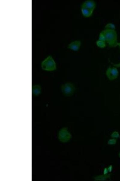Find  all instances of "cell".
Returning a JSON list of instances; mask_svg holds the SVG:
<instances>
[{
    "mask_svg": "<svg viewBox=\"0 0 120 181\" xmlns=\"http://www.w3.org/2000/svg\"><path fill=\"white\" fill-rule=\"evenodd\" d=\"M104 36L105 41L109 47H117L118 36L115 30L105 29L101 32Z\"/></svg>",
    "mask_w": 120,
    "mask_h": 181,
    "instance_id": "obj_1",
    "label": "cell"
},
{
    "mask_svg": "<svg viewBox=\"0 0 120 181\" xmlns=\"http://www.w3.org/2000/svg\"><path fill=\"white\" fill-rule=\"evenodd\" d=\"M117 46H118L120 48V42L118 43H117ZM112 64L113 65V66H115L116 67H120V63L116 64H114L112 63Z\"/></svg>",
    "mask_w": 120,
    "mask_h": 181,
    "instance_id": "obj_16",
    "label": "cell"
},
{
    "mask_svg": "<svg viewBox=\"0 0 120 181\" xmlns=\"http://www.w3.org/2000/svg\"><path fill=\"white\" fill-rule=\"evenodd\" d=\"M41 87L39 85H35L32 88V93L34 95H38L41 92Z\"/></svg>",
    "mask_w": 120,
    "mask_h": 181,
    "instance_id": "obj_10",
    "label": "cell"
},
{
    "mask_svg": "<svg viewBox=\"0 0 120 181\" xmlns=\"http://www.w3.org/2000/svg\"><path fill=\"white\" fill-rule=\"evenodd\" d=\"M96 44L98 47L101 48H104L106 46V42L98 40L96 42Z\"/></svg>",
    "mask_w": 120,
    "mask_h": 181,
    "instance_id": "obj_11",
    "label": "cell"
},
{
    "mask_svg": "<svg viewBox=\"0 0 120 181\" xmlns=\"http://www.w3.org/2000/svg\"><path fill=\"white\" fill-rule=\"evenodd\" d=\"M61 89L64 95L66 96L70 97L73 95L76 88L73 83L67 82L62 85Z\"/></svg>",
    "mask_w": 120,
    "mask_h": 181,
    "instance_id": "obj_3",
    "label": "cell"
},
{
    "mask_svg": "<svg viewBox=\"0 0 120 181\" xmlns=\"http://www.w3.org/2000/svg\"><path fill=\"white\" fill-rule=\"evenodd\" d=\"M115 25L111 23H110L106 24L105 26V29L115 30Z\"/></svg>",
    "mask_w": 120,
    "mask_h": 181,
    "instance_id": "obj_12",
    "label": "cell"
},
{
    "mask_svg": "<svg viewBox=\"0 0 120 181\" xmlns=\"http://www.w3.org/2000/svg\"><path fill=\"white\" fill-rule=\"evenodd\" d=\"M41 67L45 70H54L56 69V63L52 56H49L42 63Z\"/></svg>",
    "mask_w": 120,
    "mask_h": 181,
    "instance_id": "obj_2",
    "label": "cell"
},
{
    "mask_svg": "<svg viewBox=\"0 0 120 181\" xmlns=\"http://www.w3.org/2000/svg\"><path fill=\"white\" fill-rule=\"evenodd\" d=\"M118 156L120 158V152L119 153Z\"/></svg>",
    "mask_w": 120,
    "mask_h": 181,
    "instance_id": "obj_19",
    "label": "cell"
},
{
    "mask_svg": "<svg viewBox=\"0 0 120 181\" xmlns=\"http://www.w3.org/2000/svg\"><path fill=\"white\" fill-rule=\"evenodd\" d=\"M81 42L80 40H76L72 42L68 46V48L74 51H78L80 49Z\"/></svg>",
    "mask_w": 120,
    "mask_h": 181,
    "instance_id": "obj_6",
    "label": "cell"
},
{
    "mask_svg": "<svg viewBox=\"0 0 120 181\" xmlns=\"http://www.w3.org/2000/svg\"><path fill=\"white\" fill-rule=\"evenodd\" d=\"M81 11L83 15L86 18L90 17L93 14L94 11L82 6L81 7Z\"/></svg>",
    "mask_w": 120,
    "mask_h": 181,
    "instance_id": "obj_8",
    "label": "cell"
},
{
    "mask_svg": "<svg viewBox=\"0 0 120 181\" xmlns=\"http://www.w3.org/2000/svg\"><path fill=\"white\" fill-rule=\"evenodd\" d=\"M106 75L107 77L110 81H112L116 79L119 76V72L116 67H108L106 71Z\"/></svg>",
    "mask_w": 120,
    "mask_h": 181,
    "instance_id": "obj_4",
    "label": "cell"
},
{
    "mask_svg": "<svg viewBox=\"0 0 120 181\" xmlns=\"http://www.w3.org/2000/svg\"><path fill=\"white\" fill-rule=\"evenodd\" d=\"M99 40H101V41H104L106 42L105 36L101 32L100 33V34L99 35Z\"/></svg>",
    "mask_w": 120,
    "mask_h": 181,
    "instance_id": "obj_15",
    "label": "cell"
},
{
    "mask_svg": "<svg viewBox=\"0 0 120 181\" xmlns=\"http://www.w3.org/2000/svg\"><path fill=\"white\" fill-rule=\"evenodd\" d=\"M110 177V174H107V175H100L95 177L94 178V180L96 181H105L109 179Z\"/></svg>",
    "mask_w": 120,
    "mask_h": 181,
    "instance_id": "obj_9",
    "label": "cell"
},
{
    "mask_svg": "<svg viewBox=\"0 0 120 181\" xmlns=\"http://www.w3.org/2000/svg\"><path fill=\"white\" fill-rule=\"evenodd\" d=\"M111 137L113 138H117L120 137V135L118 132L115 131L111 134Z\"/></svg>",
    "mask_w": 120,
    "mask_h": 181,
    "instance_id": "obj_13",
    "label": "cell"
},
{
    "mask_svg": "<svg viewBox=\"0 0 120 181\" xmlns=\"http://www.w3.org/2000/svg\"><path fill=\"white\" fill-rule=\"evenodd\" d=\"M113 169V167L112 165H111L108 168V172H112Z\"/></svg>",
    "mask_w": 120,
    "mask_h": 181,
    "instance_id": "obj_18",
    "label": "cell"
},
{
    "mask_svg": "<svg viewBox=\"0 0 120 181\" xmlns=\"http://www.w3.org/2000/svg\"><path fill=\"white\" fill-rule=\"evenodd\" d=\"M108 168H105L104 169L103 171V174L104 175H107L108 174Z\"/></svg>",
    "mask_w": 120,
    "mask_h": 181,
    "instance_id": "obj_17",
    "label": "cell"
},
{
    "mask_svg": "<svg viewBox=\"0 0 120 181\" xmlns=\"http://www.w3.org/2000/svg\"><path fill=\"white\" fill-rule=\"evenodd\" d=\"M72 138L71 134L68 131L67 129L64 128L60 130L59 134V138L61 141L66 142L69 141Z\"/></svg>",
    "mask_w": 120,
    "mask_h": 181,
    "instance_id": "obj_5",
    "label": "cell"
},
{
    "mask_svg": "<svg viewBox=\"0 0 120 181\" xmlns=\"http://www.w3.org/2000/svg\"><path fill=\"white\" fill-rule=\"evenodd\" d=\"M117 140L115 138L111 139L108 140V144L109 145H114L116 144Z\"/></svg>",
    "mask_w": 120,
    "mask_h": 181,
    "instance_id": "obj_14",
    "label": "cell"
},
{
    "mask_svg": "<svg viewBox=\"0 0 120 181\" xmlns=\"http://www.w3.org/2000/svg\"><path fill=\"white\" fill-rule=\"evenodd\" d=\"M81 6L94 11L96 8V4L95 1L92 0H87L82 4Z\"/></svg>",
    "mask_w": 120,
    "mask_h": 181,
    "instance_id": "obj_7",
    "label": "cell"
}]
</instances>
